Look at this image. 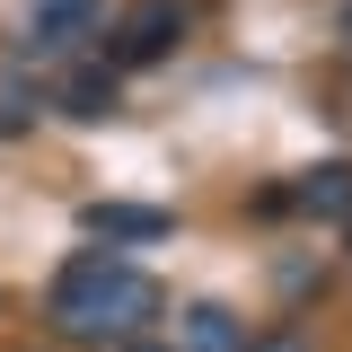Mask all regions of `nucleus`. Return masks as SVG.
Here are the masks:
<instances>
[{
  "label": "nucleus",
  "mask_w": 352,
  "mask_h": 352,
  "mask_svg": "<svg viewBox=\"0 0 352 352\" xmlns=\"http://www.w3.org/2000/svg\"><path fill=\"white\" fill-rule=\"evenodd\" d=\"M168 308V291L124 264L115 247H88L53 273V291H44V317H53V335L62 344H132V335H150V317Z\"/></svg>",
  "instance_id": "obj_1"
},
{
  "label": "nucleus",
  "mask_w": 352,
  "mask_h": 352,
  "mask_svg": "<svg viewBox=\"0 0 352 352\" xmlns=\"http://www.w3.org/2000/svg\"><path fill=\"white\" fill-rule=\"evenodd\" d=\"M194 27V0H132L124 18L106 27V71H150V62H168L176 44Z\"/></svg>",
  "instance_id": "obj_2"
},
{
  "label": "nucleus",
  "mask_w": 352,
  "mask_h": 352,
  "mask_svg": "<svg viewBox=\"0 0 352 352\" xmlns=\"http://www.w3.org/2000/svg\"><path fill=\"white\" fill-rule=\"evenodd\" d=\"M80 238H97V247H159V238H176V212H159V203H88Z\"/></svg>",
  "instance_id": "obj_3"
},
{
  "label": "nucleus",
  "mask_w": 352,
  "mask_h": 352,
  "mask_svg": "<svg viewBox=\"0 0 352 352\" xmlns=\"http://www.w3.org/2000/svg\"><path fill=\"white\" fill-rule=\"evenodd\" d=\"M291 212H308V220H352V159H317V168H300Z\"/></svg>",
  "instance_id": "obj_4"
},
{
  "label": "nucleus",
  "mask_w": 352,
  "mask_h": 352,
  "mask_svg": "<svg viewBox=\"0 0 352 352\" xmlns=\"http://www.w3.org/2000/svg\"><path fill=\"white\" fill-rule=\"evenodd\" d=\"M176 352H247V317L220 300H194L176 317Z\"/></svg>",
  "instance_id": "obj_5"
},
{
  "label": "nucleus",
  "mask_w": 352,
  "mask_h": 352,
  "mask_svg": "<svg viewBox=\"0 0 352 352\" xmlns=\"http://www.w3.org/2000/svg\"><path fill=\"white\" fill-rule=\"evenodd\" d=\"M97 27V0H36V18H27V53H62V44H80Z\"/></svg>",
  "instance_id": "obj_6"
},
{
  "label": "nucleus",
  "mask_w": 352,
  "mask_h": 352,
  "mask_svg": "<svg viewBox=\"0 0 352 352\" xmlns=\"http://www.w3.org/2000/svg\"><path fill=\"white\" fill-rule=\"evenodd\" d=\"M115 106H124V88H115L106 62L80 71V80H62V115H71V124H97V115H115Z\"/></svg>",
  "instance_id": "obj_7"
},
{
  "label": "nucleus",
  "mask_w": 352,
  "mask_h": 352,
  "mask_svg": "<svg viewBox=\"0 0 352 352\" xmlns=\"http://www.w3.org/2000/svg\"><path fill=\"white\" fill-rule=\"evenodd\" d=\"M247 352H308L300 335H247Z\"/></svg>",
  "instance_id": "obj_8"
},
{
  "label": "nucleus",
  "mask_w": 352,
  "mask_h": 352,
  "mask_svg": "<svg viewBox=\"0 0 352 352\" xmlns=\"http://www.w3.org/2000/svg\"><path fill=\"white\" fill-rule=\"evenodd\" d=\"M115 352H176V344H150V335H132V344H115Z\"/></svg>",
  "instance_id": "obj_9"
},
{
  "label": "nucleus",
  "mask_w": 352,
  "mask_h": 352,
  "mask_svg": "<svg viewBox=\"0 0 352 352\" xmlns=\"http://www.w3.org/2000/svg\"><path fill=\"white\" fill-rule=\"evenodd\" d=\"M344 256H352V220H344Z\"/></svg>",
  "instance_id": "obj_10"
},
{
  "label": "nucleus",
  "mask_w": 352,
  "mask_h": 352,
  "mask_svg": "<svg viewBox=\"0 0 352 352\" xmlns=\"http://www.w3.org/2000/svg\"><path fill=\"white\" fill-rule=\"evenodd\" d=\"M344 36H352V0H344Z\"/></svg>",
  "instance_id": "obj_11"
}]
</instances>
